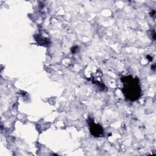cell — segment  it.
Wrapping results in <instances>:
<instances>
[{"instance_id":"obj_1","label":"cell","mask_w":156,"mask_h":156,"mask_svg":"<svg viewBox=\"0 0 156 156\" xmlns=\"http://www.w3.org/2000/svg\"><path fill=\"white\" fill-rule=\"evenodd\" d=\"M122 83V91L126 99L135 101L138 100L141 95V88L138 77L127 76L121 77Z\"/></svg>"},{"instance_id":"obj_2","label":"cell","mask_w":156,"mask_h":156,"mask_svg":"<svg viewBox=\"0 0 156 156\" xmlns=\"http://www.w3.org/2000/svg\"><path fill=\"white\" fill-rule=\"evenodd\" d=\"M88 122L90 131L92 135L94 136L95 137H101L104 136V130L102 127L101 125H99V124L95 123L94 120L91 118H88Z\"/></svg>"}]
</instances>
